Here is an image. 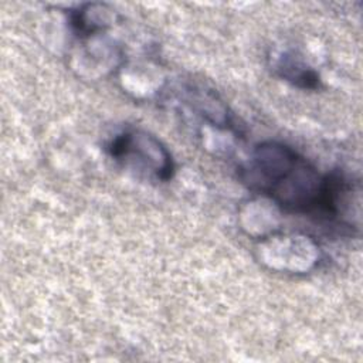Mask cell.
Instances as JSON below:
<instances>
[{"label":"cell","mask_w":363,"mask_h":363,"mask_svg":"<svg viewBox=\"0 0 363 363\" xmlns=\"http://www.w3.org/2000/svg\"><path fill=\"white\" fill-rule=\"evenodd\" d=\"M106 152L123 167L157 182H169L176 170L169 149L142 129H128L115 135L106 145Z\"/></svg>","instance_id":"7a4b0ae2"},{"label":"cell","mask_w":363,"mask_h":363,"mask_svg":"<svg viewBox=\"0 0 363 363\" xmlns=\"http://www.w3.org/2000/svg\"><path fill=\"white\" fill-rule=\"evenodd\" d=\"M262 259L272 268L288 272H308L319 261V248L305 235L277 237L271 233L261 238Z\"/></svg>","instance_id":"3957f363"},{"label":"cell","mask_w":363,"mask_h":363,"mask_svg":"<svg viewBox=\"0 0 363 363\" xmlns=\"http://www.w3.org/2000/svg\"><path fill=\"white\" fill-rule=\"evenodd\" d=\"M272 69L279 78L301 89L315 91L319 89L322 85L318 71H315L302 60V57L294 54L292 51H285L275 57L272 62Z\"/></svg>","instance_id":"277c9868"},{"label":"cell","mask_w":363,"mask_h":363,"mask_svg":"<svg viewBox=\"0 0 363 363\" xmlns=\"http://www.w3.org/2000/svg\"><path fill=\"white\" fill-rule=\"evenodd\" d=\"M238 177L251 191L262 194L286 213L340 223L353 186L340 173H320L291 146L258 143L238 167Z\"/></svg>","instance_id":"6da1fadb"}]
</instances>
